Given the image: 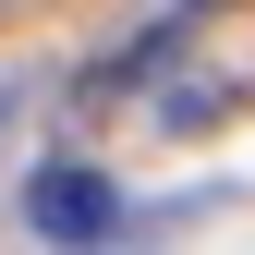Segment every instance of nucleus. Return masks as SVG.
<instances>
[{
	"label": "nucleus",
	"mask_w": 255,
	"mask_h": 255,
	"mask_svg": "<svg viewBox=\"0 0 255 255\" xmlns=\"http://www.w3.org/2000/svg\"><path fill=\"white\" fill-rule=\"evenodd\" d=\"M24 219H37L49 243H98V231H122V195L98 170H37L24 182Z\"/></svg>",
	"instance_id": "f257e3e1"
}]
</instances>
